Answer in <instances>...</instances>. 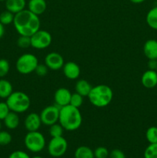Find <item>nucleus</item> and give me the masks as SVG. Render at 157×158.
I'll list each match as a JSON object with an SVG mask.
<instances>
[{"label": "nucleus", "mask_w": 157, "mask_h": 158, "mask_svg": "<svg viewBox=\"0 0 157 158\" xmlns=\"http://www.w3.org/2000/svg\"><path fill=\"white\" fill-rule=\"evenodd\" d=\"M14 27L20 35L32 36L40 29V19L29 9H24L15 14Z\"/></svg>", "instance_id": "nucleus-1"}, {"label": "nucleus", "mask_w": 157, "mask_h": 158, "mask_svg": "<svg viewBox=\"0 0 157 158\" xmlns=\"http://www.w3.org/2000/svg\"><path fill=\"white\" fill-rule=\"evenodd\" d=\"M83 117L78 108L69 104L60 107L58 123L63 129L67 131H74L81 127Z\"/></svg>", "instance_id": "nucleus-2"}, {"label": "nucleus", "mask_w": 157, "mask_h": 158, "mask_svg": "<svg viewBox=\"0 0 157 158\" xmlns=\"http://www.w3.org/2000/svg\"><path fill=\"white\" fill-rule=\"evenodd\" d=\"M87 97L93 106L99 108L106 107L112 102L113 92L107 85L99 84L92 86Z\"/></svg>", "instance_id": "nucleus-3"}, {"label": "nucleus", "mask_w": 157, "mask_h": 158, "mask_svg": "<svg viewBox=\"0 0 157 158\" xmlns=\"http://www.w3.org/2000/svg\"><path fill=\"white\" fill-rule=\"evenodd\" d=\"M6 103L12 112L22 114L29 109L31 100L29 96L22 91L12 92V94L6 99Z\"/></svg>", "instance_id": "nucleus-4"}, {"label": "nucleus", "mask_w": 157, "mask_h": 158, "mask_svg": "<svg viewBox=\"0 0 157 158\" xmlns=\"http://www.w3.org/2000/svg\"><path fill=\"white\" fill-rule=\"evenodd\" d=\"M38 64V58L32 53H25L19 56L15 63L17 71L22 75L35 72Z\"/></svg>", "instance_id": "nucleus-5"}, {"label": "nucleus", "mask_w": 157, "mask_h": 158, "mask_svg": "<svg viewBox=\"0 0 157 158\" xmlns=\"http://www.w3.org/2000/svg\"><path fill=\"white\" fill-rule=\"evenodd\" d=\"M26 148L32 153H38L46 147V138L39 131L28 132L24 139Z\"/></svg>", "instance_id": "nucleus-6"}, {"label": "nucleus", "mask_w": 157, "mask_h": 158, "mask_svg": "<svg viewBox=\"0 0 157 158\" xmlns=\"http://www.w3.org/2000/svg\"><path fill=\"white\" fill-rule=\"evenodd\" d=\"M68 149L67 140L62 136L52 137L48 144V152L53 157H60L64 155Z\"/></svg>", "instance_id": "nucleus-7"}, {"label": "nucleus", "mask_w": 157, "mask_h": 158, "mask_svg": "<svg viewBox=\"0 0 157 158\" xmlns=\"http://www.w3.org/2000/svg\"><path fill=\"white\" fill-rule=\"evenodd\" d=\"M31 39V46L36 49H44L49 47L52 43V35L48 31L38 29L33 34Z\"/></svg>", "instance_id": "nucleus-8"}, {"label": "nucleus", "mask_w": 157, "mask_h": 158, "mask_svg": "<svg viewBox=\"0 0 157 158\" xmlns=\"http://www.w3.org/2000/svg\"><path fill=\"white\" fill-rule=\"evenodd\" d=\"M59 111L60 107L57 105H51L45 107L39 114L42 123L46 126H51L58 123Z\"/></svg>", "instance_id": "nucleus-9"}, {"label": "nucleus", "mask_w": 157, "mask_h": 158, "mask_svg": "<svg viewBox=\"0 0 157 158\" xmlns=\"http://www.w3.org/2000/svg\"><path fill=\"white\" fill-rule=\"evenodd\" d=\"M45 64L49 69L58 70L64 66V59L58 52H49L45 57Z\"/></svg>", "instance_id": "nucleus-10"}, {"label": "nucleus", "mask_w": 157, "mask_h": 158, "mask_svg": "<svg viewBox=\"0 0 157 158\" xmlns=\"http://www.w3.org/2000/svg\"><path fill=\"white\" fill-rule=\"evenodd\" d=\"M71 96H72V94L69 89L64 87L58 88L54 94V100H55V105L59 107L69 105L70 103Z\"/></svg>", "instance_id": "nucleus-11"}, {"label": "nucleus", "mask_w": 157, "mask_h": 158, "mask_svg": "<svg viewBox=\"0 0 157 158\" xmlns=\"http://www.w3.org/2000/svg\"><path fill=\"white\" fill-rule=\"evenodd\" d=\"M24 125L28 132L38 131L42 125V120L39 114L35 113H31L28 114L25 119Z\"/></svg>", "instance_id": "nucleus-12"}, {"label": "nucleus", "mask_w": 157, "mask_h": 158, "mask_svg": "<svg viewBox=\"0 0 157 158\" xmlns=\"http://www.w3.org/2000/svg\"><path fill=\"white\" fill-rule=\"evenodd\" d=\"M141 83L144 87L152 89L157 86V71L148 69L143 73L141 78Z\"/></svg>", "instance_id": "nucleus-13"}, {"label": "nucleus", "mask_w": 157, "mask_h": 158, "mask_svg": "<svg viewBox=\"0 0 157 158\" xmlns=\"http://www.w3.org/2000/svg\"><path fill=\"white\" fill-rule=\"evenodd\" d=\"M63 73L66 78L69 80H76L80 76V67L77 63L74 62H67L62 67Z\"/></svg>", "instance_id": "nucleus-14"}, {"label": "nucleus", "mask_w": 157, "mask_h": 158, "mask_svg": "<svg viewBox=\"0 0 157 158\" xmlns=\"http://www.w3.org/2000/svg\"><path fill=\"white\" fill-rule=\"evenodd\" d=\"M143 53L149 60H157V40H147L143 46Z\"/></svg>", "instance_id": "nucleus-15"}, {"label": "nucleus", "mask_w": 157, "mask_h": 158, "mask_svg": "<svg viewBox=\"0 0 157 158\" xmlns=\"http://www.w3.org/2000/svg\"><path fill=\"white\" fill-rule=\"evenodd\" d=\"M47 8L46 0H29L28 2V9L37 15L44 13Z\"/></svg>", "instance_id": "nucleus-16"}, {"label": "nucleus", "mask_w": 157, "mask_h": 158, "mask_svg": "<svg viewBox=\"0 0 157 158\" xmlns=\"http://www.w3.org/2000/svg\"><path fill=\"white\" fill-rule=\"evenodd\" d=\"M6 10L16 14L21 11L24 10L26 7V0H6L5 2Z\"/></svg>", "instance_id": "nucleus-17"}, {"label": "nucleus", "mask_w": 157, "mask_h": 158, "mask_svg": "<svg viewBox=\"0 0 157 158\" xmlns=\"http://www.w3.org/2000/svg\"><path fill=\"white\" fill-rule=\"evenodd\" d=\"M4 121V124L8 129L9 130H15L19 125V117H18V114L15 112L10 111L6 118L3 120Z\"/></svg>", "instance_id": "nucleus-18"}, {"label": "nucleus", "mask_w": 157, "mask_h": 158, "mask_svg": "<svg viewBox=\"0 0 157 158\" xmlns=\"http://www.w3.org/2000/svg\"><path fill=\"white\" fill-rule=\"evenodd\" d=\"M92 86H91L90 83L85 80H79L76 82L75 86V93L80 94L83 97H88V95L90 93Z\"/></svg>", "instance_id": "nucleus-19"}, {"label": "nucleus", "mask_w": 157, "mask_h": 158, "mask_svg": "<svg viewBox=\"0 0 157 158\" xmlns=\"http://www.w3.org/2000/svg\"><path fill=\"white\" fill-rule=\"evenodd\" d=\"M13 92L12 85L9 80L1 79L0 80V98L7 99Z\"/></svg>", "instance_id": "nucleus-20"}, {"label": "nucleus", "mask_w": 157, "mask_h": 158, "mask_svg": "<svg viewBox=\"0 0 157 158\" xmlns=\"http://www.w3.org/2000/svg\"><path fill=\"white\" fill-rule=\"evenodd\" d=\"M74 157L75 158H95L93 151L87 146H80L76 148Z\"/></svg>", "instance_id": "nucleus-21"}, {"label": "nucleus", "mask_w": 157, "mask_h": 158, "mask_svg": "<svg viewBox=\"0 0 157 158\" xmlns=\"http://www.w3.org/2000/svg\"><path fill=\"white\" fill-rule=\"evenodd\" d=\"M146 20L151 29L157 30V6L153 7L148 12Z\"/></svg>", "instance_id": "nucleus-22"}, {"label": "nucleus", "mask_w": 157, "mask_h": 158, "mask_svg": "<svg viewBox=\"0 0 157 158\" xmlns=\"http://www.w3.org/2000/svg\"><path fill=\"white\" fill-rule=\"evenodd\" d=\"M14 17H15V14H13L12 12L8 10L3 11L0 14V23L4 26L10 25L11 23H13Z\"/></svg>", "instance_id": "nucleus-23"}, {"label": "nucleus", "mask_w": 157, "mask_h": 158, "mask_svg": "<svg viewBox=\"0 0 157 158\" xmlns=\"http://www.w3.org/2000/svg\"><path fill=\"white\" fill-rule=\"evenodd\" d=\"M64 132V129L59 123H54L49 126V134L52 137H62Z\"/></svg>", "instance_id": "nucleus-24"}, {"label": "nucleus", "mask_w": 157, "mask_h": 158, "mask_svg": "<svg viewBox=\"0 0 157 158\" xmlns=\"http://www.w3.org/2000/svg\"><path fill=\"white\" fill-rule=\"evenodd\" d=\"M146 138L149 143H157V127H150L146 132Z\"/></svg>", "instance_id": "nucleus-25"}, {"label": "nucleus", "mask_w": 157, "mask_h": 158, "mask_svg": "<svg viewBox=\"0 0 157 158\" xmlns=\"http://www.w3.org/2000/svg\"><path fill=\"white\" fill-rule=\"evenodd\" d=\"M144 158H157V143H149L144 151Z\"/></svg>", "instance_id": "nucleus-26"}, {"label": "nucleus", "mask_w": 157, "mask_h": 158, "mask_svg": "<svg viewBox=\"0 0 157 158\" xmlns=\"http://www.w3.org/2000/svg\"><path fill=\"white\" fill-rule=\"evenodd\" d=\"M10 64L6 59H0V78L6 77L9 72Z\"/></svg>", "instance_id": "nucleus-27"}, {"label": "nucleus", "mask_w": 157, "mask_h": 158, "mask_svg": "<svg viewBox=\"0 0 157 158\" xmlns=\"http://www.w3.org/2000/svg\"><path fill=\"white\" fill-rule=\"evenodd\" d=\"M83 103V97L77 93L72 94L70 99V103L69 104L72 106H75L76 108H79Z\"/></svg>", "instance_id": "nucleus-28"}, {"label": "nucleus", "mask_w": 157, "mask_h": 158, "mask_svg": "<svg viewBox=\"0 0 157 158\" xmlns=\"http://www.w3.org/2000/svg\"><path fill=\"white\" fill-rule=\"evenodd\" d=\"M12 135L8 131H0V146H7L12 142Z\"/></svg>", "instance_id": "nucleus-29"}, {"label": "nucleus", "mask_w": 157, "mask_h": 158, "mask_svg": "<svg viewBox=\"0 0 157 158\" xmlns=\"http://www.w3.org/2000/svg\"><path fill=\"white\" fill-rule=\"evenodd\" d=\"M17 46L22 49H27L31 46L30 36L26 35H20L17 40Z\"/></svg>", "instance_id": "nucleus-30"}, {"label": "nucleus", "mask_w": 157, "mask_h": 158, "mask_svg": "<svg viewBox=\"0 0 157 158\" xmlns=\"http://www.w3.org/2000/svg\"><path fill=\"white\" fill-rule=\"evenodd\" d=\"M93 152L95 158H107L109 156V151L105 147H99Z\"/></svg>", "instance_id": "nucleus-31"}, {"label": "nucleus", "mask_w": 157, "mask_h": 158, "mask_svg": "<svg viewBox=\"0 0 157 158\" xmlns=\"http://www.w3.org/2000/svg\"><path fill=\"white\" fill-rule=\"evenodd\" d=\"M10 111L6 102H0V120H4Z\"/></svg>", "instance_id": "nucleus-32"}, {"label": "nucleus", "mask_w": 157, "mask_h": 158, "mask_svg": "<svg viewBox=\"0 0 157 158\" xmlns=\"http://www.w3.org/2000/svg\"><path fill=\"white\" fill-rule=\"evenodd\" d=\"M49 69L47 67V66L46 64H39L38 63L35 72L39 77H45V76H46L48 74Z\"/></svg>", "instance_id": "nucleus-33"}, {"label": "nucleus", "mask_w": 157, "mask_h": 158, "mask_svg": "<svg viewBox=\"0 0 157 158\" xmlns=\"http://www.w3.org/2000/svg\"><path fill=\"white\" fill-rule=\"evenodd\" d=\"M9 158H31L27 153L22 151H15L11 153Z\"/></svg>", "instance_id": "nucleus-34"}, {"label": "nucleus", "mask_w": 157, "mask_h": 158, "mask_svg": "<svg viewBox=\"0 0 157 158\" xmlns=\"http://www.w3.org/2000/svg\"><path fill=\"white\" fill-rule=\"evenodd\" d=\"M109 158H126L124 153L119 149H114L109 153Z\"/></svg>", "instance_id": "nucleus-35"}, {"label": "nucleus", "mask_w": 157, "mask_h": 158, "mask_svg": "<svg viewBox=\"0 0 157 158\" xmlns=\"http://www.w3.org/2000/svg\"><path fill=\"white\" fill-rule=\"evenodd\" d=\"M148 65H149V69H154V70H155V69L157 68V60H149Z\"/></svg>", "instance_id": "nucleus-36"}, {"label": "nucleus", "mask_w": 157, "mask_h": 158, "mask_svg": "<svg viewBox=\"0 0 157 158\" xmlns=\"http://www.w3.org/2000/svg\"><path fill=\"white\" fill-rule=\"evenodd\" d=\"M5 34V26L0 23V39L2 38Z\"/></svg>", "instance_id": "nucleus-37"}, {"label": "nucleus", "mask_w": 157, "mask_h": 158, "mask_svg": "<svg viewBox=\"0 0 157 158\" xmlns=\"http://www.w3.org/2000/svg\"><path fill=\"white\" fill-rule=\"evenodd\" d=\"M129 1L132 3H135V4H139V3H142L143 2H145L146 0H129Z\"/></svg>", "instance_id": "nucleus-38"}, {"label": "nucleus", "mask_w": 157, "mask_h": 158, "mask_svg": "<svg viewBox=\"0 0 157 158\" xmlns=\"http://www.w3.org/2000/svg\"><path fill=\"white\" fill-rule=\"evenodd\" d=\"M31 158H43V157H40V156H35V157H31Z\"/></svg>", "instance_id": "nucleus-39"}, {"label": "nucleus", "mask_w": 157, "mask_h": 158, "mask_svg": "<svg viewBox=\"0 0 157 158\" xmlns=\"http://www.w3.org/2000/svg\"><path fill=\"white\" fill-rule=\"evenodd\" d=\"M1 128H2V123H1V120H0V131H1Z\"/></svg>", "instance_id": "nucleus-40"}, {"label": "nucleus", "mask_w": 157, "mask_h": 158, "mask_svg": "<svg viewBox=\"0 0 157 158\" xmlns=\"http://www.w3.org/2000/svg\"><path fill=\"white\" fill-rule=\"evenodd\" d=\"M6 0H0V2H6Z\"/></svg>", "instance_id": "nucleus-41"}]
</instances>
